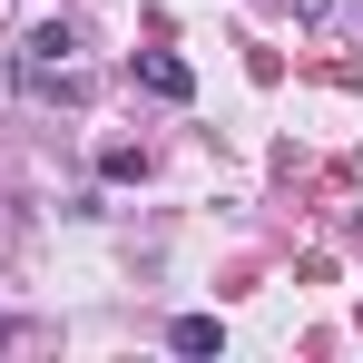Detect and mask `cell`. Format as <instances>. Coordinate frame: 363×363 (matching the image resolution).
Segmentation results:
<instances>
[{
	"mask_svg": "<svg viewBox=\"0 0 363 363\" xmlns=\"http://www.w3.org/2000/svg\"><path fill=\"white\" fill-rule=\"evenodd\" d=\"M138 79H147L157 99H196V69H186V60H167V50H147V60H138Z\"/></svg>",
	"mask_w": 363,
	"mask_h": 363,
	"instance_id": "7a4b0ae2",
	"label": "cell"
},
{
	"mask_svg": "<svg viewBox=\"0 0 363 363\" xmlns=\"http://www.w3.org/2000/svg\"><path fill=\"white\" fill-rule=\"evenodd\" d=\"M167 344H177V354H226V324H216V314H177Z\"/></svg>",
	"mask_w": 363,
	"mask_h": 363,
	"instance_id": "3957f363",
	"label": "cell"
},
{
	"mask_svg": "<svg viewBox=\"0 0 363 363\" xmlns=\"http://www.w3.org/2000/svg\"><path fill=\"white\" fill-rule=\"evenodd\" d=\"M69 50H79V40H69V20H40V30L20 40V79H30V89L69 79Z\"/></svg>",
	"mask_w": 363,
	"mask_h": 363,
	"instance_id": "6da1fadb",
	"label": "cell"
}]
</instances>
